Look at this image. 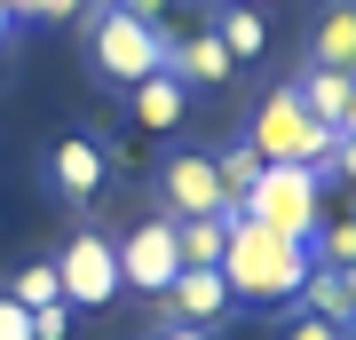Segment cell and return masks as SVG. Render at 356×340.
<instances>
[{
    "label": "cell",
    "mask_w": 356,
    "mask_h": 340,
    "mask_svg": "<svg viewBox=\"0 0 356 340\" xmlns=\"http://www.w3.org/2000/svg\"><path fill=\"white\" fill-rule=\"evenodd\" d=\"M222 285H229V301L238 309H254V316H285L293 301H301V285H309V238H277V229H261V222H238L229 214V245H222Z\"/></svg>",
    "instance_id": "cell-1"
},
{
    "label": "cell",
    "mask_w": 356,
    "mask_h": 340,
    "mask_svg": "<svg viewBox=\"0 0 356 340\" xmlns=\"http://www.w3.org/2000/svg\"><path fill=\"white\" fill-rule=\"evenodd\" d=\"M79 16H88V72H95V88L127 95L135 79H151L166 63V24H143L119 0H88Z\"/></svg>",
    "instance_id": "cell-2"
},
{
    "label": "cell",
    "mask_w": 356,
    "mask_h": 340,
    "mask_svg": "<svg viewBox=\"0 0 356 340\" xmlns=\"http://www.w3.org/2000/svg\"><path fill=\"white\" fill-rule=\"evenodd\" d=\"M229 214L277 229V238H309V229L325 222V166H261Z\"/></svg>",
    "instance_id": "cell-3"
},
{
    "label": "cell",
    "mask_w": 356,
    "mask_h": 340,
    "mask_svg": "<svg viewBox=\"0 0 356 340\" xmlns=\"http://www.w3.org/2000/svg\"><path fill=\"white\" fill-rule=\"evenodd\" d=\"M245 143L261 151V166H325L332 159V127H317L301 111V95H293V79H277L261 103H254V119H245Z\"/></svg>",
    "instance_id": "cell-4"
},
{
    "label": "cell",
    "mask_w": 356,
    "mask_h": 340,
    "mask_svg": "<svg viewBox=\"0 0 356 340\" xmlns=\"http://www.w3.org/2000/svg\"><path fill=\"white\" fill-rule=\"evenodd\" d=\"M151 198H159V214H166V222L229 214V190H222V175H214V151H166V159H159Z\"/></svg>",
    "instance_id": "cell-5"
},
{
    "label": "cell",
    "mask_w": 356,
    "mask_h": 340,
    "mask_svg": "<svg viewBox=\"0 0 356 340\" xmlns=\"http://www.w3.org/2000/svg\"><path fill=\"white\" fill-rule=\"evenodd\" d=\"M56 293L64 309H111L119 301V253L103 229H72L64 253H56Z\"/></svg>",
    "instance_id": "cell-6"
},
{
    "label": "cell",
    "mask_w": 356,
    "mask_h": 340,
    "mask_svg": "<svg viewBox=\"0 0 356 340\" xmlns=\"http://www.w3.org/2000/svg\"><path fill=\"white\" fill-rule=\"evenodd\" d=\"M119 253V293H143V301H159L166 285H175V269H182V253H175V222L151 214V222H135L127 238H111Z\"/></svg>",
    "instance_id": "cell-7"
},
{
    "label": "cell",
    "mask_w": 356,
    "mask_h": 340,
    "mask_svg": "<svg viewBox=\"0 0 356 340\" xmlns=\"http://www.w3.org/2000/svg\"><path fill=\"white\" fill-rule=\"evenodd\" d=\"M159 316L166 325H198V332H214L238 316V301H229V285H222V269H175V285L159 293Z\"/></svg>",
    "instance_id": "cell-8"
},
{
    "label": "cell",
    "mask_w": 356,
    "mask_h": 340,
    "mask_svg": "<svg viewBox=\"0 0 356 340\" xmlns=\"http://www.w3.org/2000/svg\"><path fill=\"white\" fill-rule=\"evenodd\" d=\"M159 72H175L191 95H214V88L238 79V63H229V48L214 40V24H198V32H182V40L166 32V63H159Z\"/></svg>",
    "instance_id": "cell-9"
},
{
    "label": "cell",
    "mask_w": 356,
    "mask_h": 340,
    "mask_svg": "<svg viewBox=\"0 0 356 340\" xmlns=\"http://www.w3.org/2000/svg\"><path fill=\"white\" fill-rule=\"evenodd\" d=\"M103 182H111V151H103L95 135H64V143L48 151V190H56L64 206H88Z\"/></svg>",
    "instance_id": "cell-10"
},
{
    "label": "cell",
    "mask_w": 356,
    "mask_h": 340,
    "mask_svg": "<svg viewBox=\"0 0 356 340\" xmlns=\"http://www.w3.org/2000/svg\"><path fill=\"white\" fill-rule=\"evenodd\" d=\"M301 63H325V72H356V0H317L301 40Z\"/></svg>",
    "instance_id": "cell-11"
},
{
    "label": "cell",
    "mask_w": 356,
    "mask_h": 340,
    "mask_svg": "<svg viewBox=\"0 0 356 340\" xmlns=\"http://www.w3.org/2000/svg\"><path fill=\"white\" fill-rule=\"evenodd\" d=\"M206 24H214V40L229 48V63H261L269 56V8H245V0H214V8H206Z\"/></svg>",
    "instance_id": "cell-12"
},
{
    "label": "cell",
    "mask_w": 356,
    "mask_h": 340,
    "mask_svg": "<svg viewBox=\"0 0 356 340\" xmlns=\"http://www.w3.org/2000/svg\"><path fill=\"white\" fill-rule=\"evenodd\" d=\"M293 95H301V111L317 119V127H341L348 95H356V72H325V63H301V72H293Z\"/></svg>",
    "instance_id": "cell-13"
},
{
    "label": "cell",
    "mask_w": 356,
    "mask_h": 340,
    "mask_svg": "<svg viewBox=\"0 0 356 340\" xmlns=\"http://www.w3.org/2000/svg\"><path fill=\"white\" fill-rule=\"evenodd\" d=\"M127 103H135V127H151V135H175V119L191 111V88H182L175 72H151V79H135V88H127Z\"/></svg>",
    "instance_id": "cell-14"
},
{
    "label": "cell",
    "mask_w": 356,
    "mask_h": 340,
    "mask_svg": "<svg viewBox=\"0 0 356 340\" xmlns=\"http://www.w3.org/2000/svg\"><path fill=\"white\" fill-rule=\"evenodd\" d=\"M293 309H309V316H325V325H341L356 340V301H348V285H341V269H309V285H301V301Z\"/></svg>",
    "instance_id": "cell-15"
},
{
    "label": "cell",
    "mask_w": 356,
    "mask_h": 340,
    "mask_svg": "<svg viewBox=\"0 0 356 340\" xmlns=\"http://www.w3.org/2000/svg\"><path fill=\"white\" fill-rule=\"evenodd\" d=\"M222 245H229V214L175 222V253H182V269H214V261H222Z\"/></svg>",
    "instance_id": "cell-16"
},
{
    "label": "cell",
    "mask_w": 356,
    "mask_h": 340,
    "mask_svg": "<svg viewBox=\"0 0 356 340\" xmlns=\"http://www.w3.org/2000/svg\"><path fill=\"white\" fill-rule=\"evenodd\" d=\"M214 175H222V190H229V206H238V198H245V182L261 175V151H254L245 135H238V143H222V151H214Z\"/></svg>",
    "instance_id": "cell-17"
},
{
    "label": "cell",
    "mask_w": 356,
    "mask_h": 340,
    "mask_svg": "<svg viewBox=\"0 0 356 340\" xmlns=\"http://www.w3.org/2000/svg\"><path fill=\"white\" fill-rule=\"evenodd\" d=\"M8 301H24V309L64 301V293H56V261H24V269H8Z\"/></svg>",
    "instance_id": "cell-18"
},
{
    "label": "cell",
    "mask_w": 356,
    "mask_h": 340,
    "mask_svg": "<svg viewBox=\"0 0 356 340\" xmlns=\"http://www.w3.org/2000/svg\"><path fill=\"white\" fill-rule=\"evenodd\" d=\"M277 340H348V332L325 325V316H309V309H285L277 316Z\"/></svg>",
    "instance_id": "cell-19"
},
{
    "label": "cell",
    "mask_w": 356,
    "mask_h": 340,
    "mask_svg": "<svg viewBox=\"0 0 356 340\" xmlns=\"http://www.w3.org/2000/svg\"><path fill=\"white\" fill-rule=\"evenodd\" d=\"M32 340H72V309H64V301L32 309Z\"/></svg>",
    "instance_id": "cell-20"
},
{
    "label": "cell",
    "mask_w": 356,
    "mask_h": 340,
    "mask_svg": "<svg viewBox=\"0 0 356 340\" xmlns=\"http://www.w3.org/2000/svg\"><path fill=\"white\" fill-rule=\"evenodd\" d=\"M16 16H48V24H64V16H79L88 0H8Z\"/></svg>",
    "instance_id": "cell-21"
},
{
    "label": "cell",
    "mask_w": 356,
    "mask_h": 340,
    "mask_svg": "<svg viewBox=\"0 0 356 340\" xmlns=\"http://www.w3.org/2000/svg\"><path fill=\"white\" fill-rule=\"evenodd\" d=\"M0 340H32V309L0 293Z\"/></svg>",
    "instance_id": "cell-22"
},
{
    "label": "cell",
    "mask_w": 356,
    "mask_h": 340,
    "mask_svg": "<svg viewBox=\"0 0 356 340\" xmlns=\"http://www.w3.org/2000/svg\"><path fill=\"white\" fill-rule=\"evenodd\" d=\"M325 182H348V190H356V143H348V135L332 143V159H325Z\"/></svg>",
    "instance_id": "cell-23"
},
{
    "label": "cell",
    "mask_w": 356,
    "mask_h": 340,
    "mask_svg": "<svg viewBox=\"0 0 356 340\" xmlns=\"http://www.w3.org/2000/svg\"><path fill=\"white\" fill-rule=\"evenodd\" d=\"M119 8H135V16H143V24H159V16H166V8H175V0H119Z\"/></svg>",
    "instance_id": "cell-24"
},
{
    "label": "cell",
    "mask_w": 356,
    "mask_h": 340,
    "mask_svg": "<svg viewBox=\"0 0 356 340\" xmlns=\"http://www.w3.org/2000/svg\"><path fill=\"white\" fill-rule=\"evenodd\" d=\"M159 340H214V332H198V325H166V316H159Z\"/></svg>",
    "instance_id": "cell-25"
},
{
    "label": "cell",
    "mask_w": 356,
    "mask_h": 340,
    "mask_svg": "<svg viewBox=\"0 0 356 340\" xmlns=\"http://www.w3.org/2000/svg\"><path fill=\"white\" fill-rule=\"evenodd\" d=\"M332 135H348V143H356V95H348V111H341V127H332Z\"/></svg>",
    "instance_id": "cell-26"
},
{
    "label": "cell",
    "mask_w": 356,
    "mask_h": 340,
    "mask_svg": "<svg viewBox=\"0 0 356 340\" xmlns=\"http://www.w3.org/2000/svg\"><path fill=\"white\" fill-rule=\"evenodd\" d=\"M8 24H16V8H8V0H0V48H8Z\"/></svg>",
    "instance_id": "cell-27"
},
{
    "label": "cell",
    "mask_w": 356,
    "mask_h": 340,
    "mask_svg": "<svg viewBox=\"0 0 356 340\" xmlns=\"http://www.w3.org/2000/svg\"><path fill=\"white\" fill-rule=\"evenodd\" d=\"M341 285H348V301H356V261H348V269H341Z\"/></svg>",
    "instance_id": "cell-28"
},
{
    "label": "cell",
    "mask_w": 356,
    "mask_h": 340,
    "mask_svg": "<svg viewBox=\"0 0 356 340\" xmlns=\"http://www.w3.org/2000/svg\"><path fill=\"white\" fill-rule=\"evenodd\" d=\"M0 79H8V48H0Z\"/></svg>",
    "instance_id": "cell-29"
},
{
    "label": "cell",
    "mask_w": 356,
    "mask_h": 340,
    "mask_svg": "<svg viewBox=\"0 0 356 340\" xmlns=\"http://www.w3.org/2000/svg\"><path fill=\"white\" fill-rule=\"evenodd\" d=\"M245 8H269V0H245Z\"/></svg>",
    "instance_id": "cell-30"
}]
</instances>
